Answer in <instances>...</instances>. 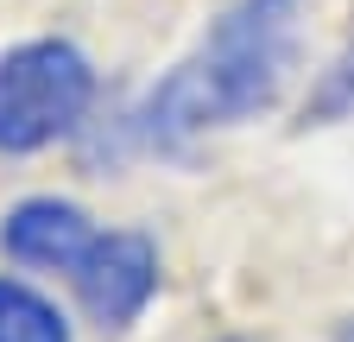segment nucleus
Listing matches in <instances>:
<instances>
[{
	"label": "nucleus",
	"instance_id": "f257e3e1",
	"mask_svg": "<svg viewBox=\"0 0 354 342\" xmlns=\"http://www.w3.org/2000/svg\"><path fill=\"white\" fill-rule=\"evenodd\" d=\"M310 0H234L203 38V51L184 57L140 108L146 146H190L215 127L253 120L279 102L297 64V26Z\"/></svg>",
	"mask_w": 354,
	"mask_h": 342
},
{
	"label": "nucleus",
	"instance_id": "f03ea898",
	"mask_svg": "<svg viewBox=\"0 0 354 342\" xmlns=\"http://www.w3.org/2000/svg\"><path fill=\"white\" fill-rule=\"evenodd\" d=\"M95 102V70L70 38H26L0 51V152H44L76 134Z\"/></svg>",
	"mask_w": 354,
	"mask_h": 342
},
{
	"label": "nucleus",
	"instance_id": "7ed1b4c3",
	"mask_svg": "<svg viewBox=\"0 0 354 342\" xmlns=\"http://www.w3.org/2000/svg\"><path fill=\"white\" fill-rule=\"evenodd\" d=\"M158 291V247L146 235H102L76 267V298L102 330H127Z\"/></svg>",
	"mask_w": 354,
	"mask_h": 342
},
{
	"label": "nucleus",
	"instance_id": "20e7f679",
	"mask_svg": "<svg viewBox=\"0 0 354 342\" xmlns=\"http://www.w3.org/2000/svg\"><path fill=\"white\" fill-rule=\"evenodd\" d=\"M95 241H102V228L64 197H26L0 216V253L19 267H38V273L76 279V267L95 253Z\"/></svg>",
	"mask_w": 354,
	"mask_h": 342
},
{
	"label": "nucleus",
	"instance_id": "39448f33",
	"mask_svg": "<svg viewBox=\"0 0 354 342\" xmlns=\"http://www.w3.org/2000/svg\"><path fill=\"white\" fill-rule=\"evenodd\" d=\"M0 342H70V323L32 285L0 279Z\"/></svg>",
	"mask_w": 354,
	"mask_h": 342
},
{
	"label": "nucleus",
	"instance_id": "423d86ee",
	"mask_svg": "<svg viewBox=\"0 0 354 342\" xmlns=\"http://www.w3.org/2000/svg\"><path fill=\"white\" fill-rule=\"evenodd\" d=\"M348 114H354V38L335 51V64L323 70V82L304 102V120L310 127H329V120H348Z\"/></svg>",
	"mask_w": 354,
	"mask_h": 342
},
{
	"label": "nucleus",
	"instance_id": "0eeeda50",
	"mask_svg": "<svg viewBox=\"0 0 354 342\" xmlns=\"http://www.w3.org/2000/svg\"><path fill=\"white\" fill-rule=\"evenodd\" d=\"M335 342H354V317H348V323H342V330H335Z\"/></svg>",
	"mask_w": 354,
	"mask_h": 342
}]
</instances>
